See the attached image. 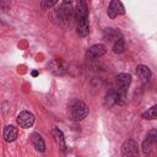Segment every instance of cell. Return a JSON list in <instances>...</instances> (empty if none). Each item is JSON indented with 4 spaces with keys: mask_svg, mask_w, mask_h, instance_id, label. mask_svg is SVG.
I'll return each mask as SVG.
<instances>
[{
    "mask_svg": "<svg viewBox=\"0 0 157 157\" xmlns=\"http://www.w3.org/2000/svg\"><path fill=\"white\" fill-rule=\"evenodd\" d=\"M144 119H146V120H152V119H157V104L156 105H153V107H151V108H148L145 113H142V115H141Z\"/></svg>",
    "mask_w": 157,
    "mask_h": 157,
    "instance_id": "4fadbf2b",
    "label": "cell"
},
{
    "mask_svg": "<svg viewBox=\"0 0 157 157\" xmlns=\"http://www.w3.org/2000/svg\"><path fill=\"white\" fill-rule=\"evenodd\" d=\"M32 144L34 146V148L39 152H44L45 151V144L42 139V136L38 132H33L32 134Z\"/></svg>",
    "mask_w": 157,
    "mask_h": 157,
    "instance_id": "8fae6325",
    "label": "cell"
},
{
    "mask_svg": "<svg viewBox=\"0 0 157 157\" xmlns=\"http://www.w3.org/2000/svg\"><path fill=\"white\" fill-rule=\"evenodd\" d=\"M49 69L50 71L59 76V75H63L65 71H66V66H65V63L60 59H53L50 63H49Z\"/></svg>",
    "mask_w": 157,
    "mask_h": 157,
    "instance_id": "52a82bcc",
    "label": "cell"
},
{
    "mask_svg": "<svg viewBox=\"0 0 157 157\" xmlns=\"http://www.w3.org/2000/svg\"><path fill=\"white\" fill-rule=\"evenodd\" d=\"M90 32V25H88V16H82L78 18L77 23V34L80 37H86Z\"/></svg>",
    "mask_w": 157,
    "mask_h": 157,
    "instance_id": "ba28073f",
    "label": "cell"
},
{
    "mask_svg": "<svg viewBox=\"0 0 157 157\" xmlns=\"http://www.w3.org/2000/svg\"><path fill=\"white\" fill-rule=\"evenodd\" d=\"M32 76H38V71H32Z\"/></svg>",
    "mask_w": 157,
    "mask_h": 157,
    "instance_id": "ac0fdd59",
    "label": "cell"
},
{
    "mask_svg": "<svg viewBox=\"0 0 157 157\" xmlns=\"http://www.w3.org/2000/svg\"><path fill=\"white\" fill-rule=\"evenodd\" d=\"M148 139H151L153 141V144H157V130H151L147 135Z\"/></svg>",
    "mask_w": 157,
    "mask_h": 157,
    "instance_id": "9a60e30c",
    "label": "cell"
},
{
    "mask_svg": "<svg viewBox=\"0 0 157 157\" xmlns=\"http://www.w3.org/2000/svg\"><path fill=\"white\" fill-rule=\"evenodd\" d=\"M130 83H131V76L129 74H125V72L119 74L117 76V92L125 97Z\"/></svg>",
    "mask_w": 157,
    "mask_h": 157,
    "instance_id": "7a4b0ae2",
    "label": "cell"
},
{
    "mask_svg": "<svg viewBox=\"0 0 157 157\" xmlns=\"http://www.w3.org/2000/svg\"><path fill=\"white\" fill-rule=\"evenodd\" d=\"M17 134H18V131H17V129H16L13 125H6V126L4 128L2 136H4L5 141H7V142H12V141L16 140Z\"/></svg>",
    "mask_w": 157,
    "mask_h": 157,
    "instance_id": "9c48e42d",
    "label": "cell"
},
{
    "mask_svg": "<svg viewBox=\"0 0 157 157\" xmlns=\"http://www.w3.org/2000/svg\"><path fill=\"white\" fill-rule=\"evenodd\" d=\"M72 0H64V4H71Z\"/></svg>",
    "mask_w": 157,
    "mask_h": 157,
    "instance_id": "d6986e66",
    "label": "cell"
},
{
    "mask_svg": "<svg viewBox=\"0 0 157 157\" xmlns=\"http://www.w3.org/2000/svg\"><path fill=\"white\" fill-rule=\"evenodd\" d=\"M107 12H108V16L110 18H115L117 16H120V15L125 13V7H124V5L121 4L120 0H112L109 2Z\"/></svg>",
    "mask_w": 157,
    "mask_h": 157,
    "instance_id": "3957f363",
    "label": "cell"
},
{
    "mask_svg": "<svg viewBox=\"0 0 157 157\" xmlns=\"http://www.w3.org/2000/svg\"><path fill=\"white\" fill-rule=\"evenodd\" d=\"M53 136L55 137V141L59 144V146H61V148L65 151V139H64V134L61 130H59L58 128L53 129Z\"/></svg>",
    "mask_w": 157,
    "mask_h": 157,
    "instance_id": "7c38bea8",
    "label": "cell"
},
{
    "mask_svg": "<svg viewBox=\"0 0 157 157\" xmlns=\"http://www.w3.org/2000/svg\"><path fill=\"white\" fill-rule=\"evenodd\" d=\"M107 53V47L104 44H94L88 48L87 58L88 59H98Z\"/></svg>",
    "mask_w": 157,
    "mask_h": 157,
    "instance_id": "8992f818",
    "label": "cell"
},
{
    "mask_svg": "<svg viewBox=\"0 0 157 157\" xmlns=\"http://www.w3.org/2000/svg\"><path fill=\"white\" fill-rule=\"evenodd\" d=\"M124 50H125V42H124V39L120 37V38H118V39L115 40V43L113 44V52L117 53V54H121V53H124Z\"/></svg>",
    "mask_w": 157,
    "mask_h": 157,
    "instance_id": "5bb4252c",
    "label": "cell"
},
{
    "mask_svg": "<svg viewBox=\"0 0 157 157\" xmlns=\"http://www.w3.org/2000/svg\"><path fill=\"white\" fill-rule=\"evenodd\" d=\"M121 153L123 156H137L139 155L137 144L132 139L125 140L121 145Z\"/></svg>",
    "mask_w": 157,
    "mask_h": 157,
    "instance_id": "5b68a950",
    "label": "cell"
},
{
    "mask_svg": "<svg viewBox=\"0 0 157 157\" xmlns=\"http://www.w3.org/2000/svg\"><path fill=\"white\" fill-rule=\"evenodd\" d=\"M58 1H59V0H45V2H47V6H48V7L54 6V5H55Z\"/></svg>",
    "mask_w": 157,
    "mask_h": 157,
    "instance_id": "e0dca14e",
    "label": "cell"
},
{
    "mask_svg": "<svg viewBox=\"0 0 157 157\" xmlns=\"http://www.w3.org/2000/svg\"><path fill=\"white\" fill-rule=\"evenodd\" d=\"M34 123V115L31 113V112H27V110H23L18 115H17V124L23 128V129H28L33 125Z\"/></svg>",
    "mask_w": 157,
    "mask_h": 157,
    "instance_id": "277c9868",
    "label": "cell"
},
{
    "mask_svg": "<svg viewBox=\"0 0 157 157\" xmlns=\"http://www.w3.org/2000/svg\"><path fill=\"white\" fill-rule=\"evenodd\" d=\"M70 114L74 120H82L88 115V107L82 101H74L70 105Z\"/></svg>",
    "mask_w": 157,
    "mask_h": 157,
    "instance_id": "6da1fadb",
    "label": "cell"
},
{
    "mask_svg": "<svg viewBox=\"0 0 157 157\" xmlns=\"http://www.w3.org/2000/svg\"><path fill=\"white\" fill-rule=\"evenodd\" d=\"M136 74H137V76L141 78V81H144V82H147L150 78H151V70H150V67L148 66H146V65H137V67H136Z\"/></svg>",
    "mask_w": 157,
    "mask_h": 157,
    "instance_id": "30bf717a",
    "label": "cell"
},
{
    "mask_svg": "<svg viewBox=\"0 0 157 157\" xmlns=\"http://www.w3.org/2000/svg\"><path fill=\"white\" fill-rule=\"evenodd\" d=\"M10 6V0H1V7L4 10H7Z\"/></svg>",
    "mask_w": 157,
    "mask_h": 157,
    "instance_id": "2e32d148",
    "label": "cell"
}]
</instances>
